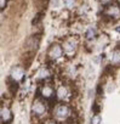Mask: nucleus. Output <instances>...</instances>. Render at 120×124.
Segmentation results:
<instances>
[{"label": "nucleus", "instance_id": "12", "mask_svg": "<svg viewBox=\"0 0 120 124\" xmlns=\"http://www.w3.org/2000/svg\"><path fill=\"white\" fill-rule=\"evenodd\" d=\"M85 37H86L87 39H93V38L96 37V29H95V28H92V27H90V28L86 31Z\"/></svg>", "mask_w": 120, "mask_h": 124}, {"label": "nucleus", "instance_id": "15", "mask_svg": "<svg viewBox=\"0 0 120 124\" xmlns=\"http://www.w3.org/2000/svg\"><path fill=\"white\" fill-rule=\"evenodd\" d=\"M5 5H6V0H0V8H1V10H4Z\"/></svg>", "mask_w": 120, "mask_h": 124}, {"label": "nucleus", "instance_id": "14", "mask_svg": "<svg viewBox=\"0 0 120 124\" xmlns=\"http://www.w3.org/2000/svg\"><path fill=\"white\" fill-rule=\"evenodd\" d=\"M67 8H73L74 6V0H64Z\"/></svg>", "mask_w": 120, "mask_h": 124}, {"label": "nucleus", "instance_id": "6", "mask_svg": "<svg viewBox=\"0 0 120 124\" xmlns=\"http://www.w3.org/2000/svg\"><path fill=\"white\" fill-rule=\"evenodd\" d=\"M23 76H24V70H23V67H21V66H15V67L11 70V78H12L14 80L17 82V80L22 79Z\"/></svg>", "mask_w": 120, "mask_h": 124}, {"label": "nucleus", "instance_id": "4", "mask_svg": "<svg viewBox=\"0 0 120 124\" xmlns=\"http://www.w3.org/2000/svg\"><path fill=\"white\" fill-rule=\"evenodd\" d=\"M0 117H1V122L4 124L9 123L12 119V112L7 106H1V109H0Z\"/></svg>", "mask_w": 120, "mask_h": 124}, {"label": "nucleus", "instance_id": "1", "mask_svg": "<svg viewBox=\"0 0 120 124\" xmlns=\"http://www.w3.org/2000/svg\"><path fill=\"white\" fill-rule=\"evenodd\" d=\"M53 116L56 119L58 120H66L69 116H71V109L68 106L66 105H58L56 106V108L53 109Z\"/></svg>", "mask_w": 120, "mask_h": 124}, {"label": "nucleus", "instance_id": "17", "mask_svg": "<svg viewBox=\"0 0 120 124\" xmlns=\"http://www.w3.org/2000/svg\"><path fill=\"white\" fill-rule=\"evenodd\" d=\"M116 31H118V32H120V26H119V27L116 28Z\"/></svg>", "mask_w": 120, "mask_h": 124}, {"label": "nucleus", "instance_id": "10", "mask_svg": "<svg viewBox=\"0 0 120 124\" xmlns=\"http://www.w3.org/2000/svg\"><path fill=\"white\" fill-rule=\"evenodd\" d=\"M120 62V50H115L112 55V63L116 65Z\"/></svg>", "mask_w": 120, "mask_h": 124}, {"label": "nucleus", "instance_id": "13", "mask_svg": "<svg viewBox=\"0 0 120 124\" xmlns=\"http://www.w3.org/2000/svg\"><path fill=\"white\" fill-rule=\"evenodd\" d=\"M91 124H101V117L98 114H95L91 119Z\"/></svg>", "mask_w": 120, "mask_h": 124}, {"label": "nucleus", "instance_id": "8", "mask_svg": "<svg viewBox=\"0 0 120 124\" xmlns=\"http://www.w3.org/2000/svg\"><path fill=\"white\" fill-rule=\"evenodd\" d=\"M57 97L59 99V100H66L67 97H68V95H69V91H68V89L66 88V86H59L58 88V90H57Z\"/></svg>", "mask_w": 120, "mask_h": 124}, {"label": "nucleus", "instance_id": "2", "mask_svg": "<svg viewBox=\"0 0 120 124\" xmlns=\"http://www.w3.org/2000/svg\"><path fill=\"white\" fill-rule=\"evenodd\" d=\"M32 112L35 116H42L46 112V103L42 100H40V99L34 100L33 106H32Z\"/></svg>", "mask_w": 120, "mask_h": 124}, {"label": "nucleus", "instance_id": "11", "mask_svg": "<svg viewBox=\"0 0 120 124\" xmlns=\"http://www.w3.org/2000/svg\"><path fill=\"white\" fill-rule=\"evenodd\" d=\"M36 76H38L39 79H45V78H47V77L50 76V73H49V71H47L46 68H41V70L36 73Z\"/></svg>", "mask_w": 120, "mask_h": 124}, {"label": "nucleus", "instance_id": "9", "mask_svg": "<svg viewBox=\"0 0 120 124\" xmlns=\"http://www.w3.org/2000/svg\"><path fill=\"white\" fill-rule=\"evenodd\" d=\"M107 14H108L109 16L114 17V18H118V17L120 16V10H119V8H118V6L110 5V6H108V8H107Z\"/></svg>", "mask_w": 120, "mask_h": 124}, {"label": "nucleus", "instance_id": "7", "mask_svg": "<svg viewBox=\"0 0 120 124\" xmlns=\"http://www.w3.org/2000/svg\"><path fill=\"white\" fill-rule=\"evenodd\" d=\"M40 95L44 97V99H51L53 95H55V91H53V89H52V86H50V85H42L41 88H40Z\"/></svg>", "mask_w": 120, "mask_h": 124}, {"label": "nucleus", "instance_id": "5", "mask_svg": "<svg viewBox=\"0 0 120 124\" xmlns=\"http://www.w3.org/2000/svg\"><path fill=\"white\" fill-rule=\"evenodd\" d=\"M63 55V49L61 45H52L49 50V56L53 60H57Z\"/></svg>", "mask_w": 120, "mask_h": 124}, {"label": "nucleus", "instance_id": "16", "mask_svg": "<svg viewBox=\"0 0 120 124\" xmlns=\"http://www.w3.org/2000/svg\"><path fill=\"white\" fill-rule=\"evenodd\" d=\"M45 124H57V123H56L55 120H47V122H46Z\"/></svg>", "mask_w": 120, "mask_h": 124}, {"label": "nucleus", "instance_id": "18", "mask_svg": "<svg viewBox=\"0 0 120 124\" xmlns=\"http://www.w3.org/2000/svg\"><path fill=\"white\" fill-rule=\"evenodd\" d=\"M102 1H104V0H102Z\"/></svg>", "mask_w": 120, "mask_h": 124}, {"label": "nucleus", "instance_id": "3", "mask_svg": "<svg viewBox=\"0 0 120 124\" xmlns=\"http://www.w3.org/2000/svg\"><path fill=\"white\" fill-rule=\"evenodd\" d=\"M77 46H78V41L74 39V38H69L68 40L64 41L63 44V50L67 55H73L77 50Z\"/></svg>", "mask_w": 120, "mask_h": 124}]
</instances>
